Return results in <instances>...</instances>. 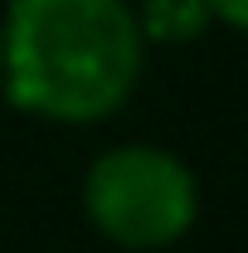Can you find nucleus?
<instances>
[{"instance_id": "obj_4", "label": "nucleus", "mask_w": 248, "mask_h": 253, "mask_svg": "<svg viewBox=\"0 0 248 253\" xmlns=\"http://www.w3.org/2000/svg\"><path fill=\"white\" fill-rule=\"evenodd\" d=\"M209 5H214V20H219V25L248 34V0H209Z\"/></svg>"}, {"instance_id": "obj_5", "label": "nucleus", "mask_w": 248, "mask_h": 253, "mask_svg": "<svg viewBox=\"0 0 248 253\" xmlns=\"http://www.w3.org/2000/svg\"><path fill=\"white\" fill-rule=\"evenodd\" d=\"M0 78H5V25H0Z\"/></svg>"}, {"instance_id": "obj_1", "label": "nucleus", "mask_w": 248, "mask_h": 253, "mask_svg": "<svg viewBox=\"0 0 248 253\" xmlns=\"http://www.w3.org/2000/svg\"><path fill=\"white\" fill-rule=\"evenodd\" d=\"M0 93L15 112L54 126L117 117L141 73L146 39L126 0H10Z\"/></svg>"}, {"instance_id": "obj_3", "label": "nucleus", "mask_w": 248, "mask_h": 253, "mask_svg": "<svg viewBox=\"0 0 248 253\" xmlns=\"http://www.w3.org/2000/svg\"><path fill=\"white\" fill-rule=\"evenodd\" d=\"M136 25L146 44H195L214 25V5L209 0H141Z\"/></svg>"}, {"instance_id": "obj_2", "label": "nucleus", "mask_w": 248, "mask_h": 253, "mask_svg": "<svg viewBox=\"0 0 248 253\" xmlns=\"http://www.w3.org/2000/svg\"><path fill=\"white\" fill-rule=\"evenodd\" d=\"M83 214L107 244L126 253H156L195 229L200 180L175 151L156 141H122L88 161Z\"/></svg>"}]
</instances>
